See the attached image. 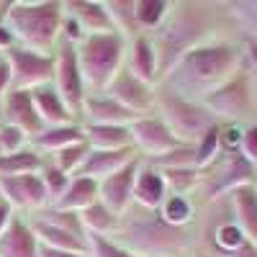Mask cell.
<instances>
[{
    "instance_id": "36",
    "label": "cell",
    "mask_w": 257,
    "mask_h": 257,
    "mask_svg": "<svg viewBox=\"0 0 257 257\" xmlns=\"http://www.w3.org/2000/svg\"><path fill=\"white\" fill-rule=\"evenodd\" d=\"M213 242H216V247L221 249V254H229V252H234V249H239V247L247 242V237H244V231L231 221V224H221V226L216 229V237H213Z\"/></svg>"
},
{
    "instance_id": "39",
    "label": "cell",
    "mask_w": 257,
    "mask_h": 257,
    "mask_svg": "<svg viewBox=\"0 0 257 257\" xmlns=\"http://www.w3.org/2000/svg\"><path fill=\"white\" fill-rule=\"evenodd\" d=\"M24 144H26V134L21 132V128H16L11 123H0V147H3V157L24 149Z\"/></svg>"
},
{
    "instance_id": "24",
    "label": "cell",
    "mask_w": 257,
    "mask_h": 257,
    "mask_svg": "<svg viewBox=\"0 0 257 257\" xmlns=\"http://www.w3.org/2000/svg\"><path fill=\"white\" fill-rule=\"evenodd\" d=\"M85 142L90 149H126L134 147L128 126H105V123H85Z\"/></svg>"
},
{
    "instance_id": "42",
    "label": "cell",
    "mask_w": 257,
    "mask_h": 257,
    "mask_svg": "<svg viewBox=\"0 0 257 257\" xmlns=\"http://www.w3.org/2000/svg\"><path fill=\"white\" fill-rule=\"evenodd\" d=\"M62 34H64V39H67V44H72V47H77L80 41L88 36L82 31V26L77 24L72 16H67V13H64V21H62Z\"/></svg>"
},
{
    "instance_id": "3",
    "label": "cell",
    "mask_w": 257,
    "mask_h": 257,
    "mask_svg": "<svg viewBox=\"0 0 257 257\" xmlns=\"http://www.w3.org/2000/svg\"><path fill=\"white\" fill-rule=\"evenodd\" d=\"M128 52V39L118 31L93 34L77 44V62L85 80V88L105 93L116 75L123 70V59Z\"/></svg>"
},
{
    "instance_id": "1",
    "label": "cell",
    "mask_w": 257,
    "mask_h": 257,
    "mask_svg": "<svg viewBox=\"0 0 257 257\" xmlns=\"http://www.w3.org/2000/svg\"><path fill=\"white\" fill-rule=\"evenodd\" d=\"M239 57V49L231 44H198L178 59V64L167 75V82L183 90L178 93L183 98H188L190 93L208 98L237 75Z\"/></svg>"
},
{
    "instance_id": "9",
    "label": "cell",
    "mask_w": 257,
    "mask_h": 257,
    "mask_svg": "<svg viewBox=\"0 0 257 257\" xmlns=\"http://www.w3.org/2000/svg\"><path fill=\"white\" fill-rule=\"evenodd\" d=\"M128 237H132V244L137 249H142L144 254H160V257L173 254V252H178L185 244L183 229H175V226L165 224L160 219V213H157V219L152 224L137 226Z\"/></svg>"
},
{
    "instance_id": "14",
    "label": "cell",
    "mask_w": 257,
    "mask_h": 257,
    "mask_svg": "<svg viewBox=\"0 0 257 257\" xmlns=\"http://www.w3.org/2000/svg\"><path fill=\"white\" fill-rule=\"evenodd\" d=\"M139 152L134 147H126V149H90L88 160L82 162V167L77 170V175H85V178H93V180H105L108 175L118 173L121 167H126L132 160H137Z\"/></svg>"
},
{
    "instance_id": "45",
    "label": "cell",
    "mask_w": 257,
    "mask_h": 257,
    "mask_svg": "<svg viewBox=\"0 0 257 257\" xmlns=\"http://www.w3.org/2000/svg\"><path fill=\"white\" fill-rule=\"evenodd\" d=\"M16 47V36L11 34V29L0 21V49L3 52H8V49H13Z\"/></svg>"
},
{
    "instance_id": "17",
    "label": "cell",
    "mask_w": 257,
    "mask_h": 257,
    "mask_svg": "<svg viewBox=\"0 0 257 257\" xmlns=\"http://www.w3.org/2000/svg\"><path fill=\"white\" fill-rule=\"evenodd\" d=\"M0 257H39V239L24 219H11L0 234Z\"/></svg>"
},
{
    "instance_id": "35",
    "label": "cell",
    "mask_w": 257,
    "mask_h": 257,
    "mask_svg": "<svg viewBox=\"0 0 257 257\" xmlns=\"http://www.w3.org/2000/svg\"><path fill=\"white\" fill-rule=\"evenodd\" d=\"M41 180H44V185H47V193H49V201H59L62 196H64V193H67V188H70V175L67 173H62V170L59 167H44V170H41Z\"/></svg>"
},
{
    "instance_id": "28",
    "label": "cell",
    "mask_w": 257,
    "mask_h": 257,
    "mask_svg": "<svg viewBox=\"0 0 257 257\" xmlns=\"http://www.w3.org/2000/svg\"><path fill=\"white\" fill-rule=\"evenodd\" d=\"M41 165H44V160H41V155L36 152V149H18V152L13 155H6L0 157V178H13V175H31L36 173V170H41Z\"/></svg>"
},
{
    "instance_id": "37",
    "label": "cell",
    "mask_w": 257,
    "mask_h": 257,
    "mask_svg": "<svg viewBox=\"0 0 257 257\" xmlns=\"http://www.w3.org/2000/svg\"><path fill=\"white\" fill-rule=\"evenodd\" d=\"M165 183H167V190L173 188L178 196H185V190L190 185H196L198 175H196V167H180V170H160Z\"/></svg>"
},
{
    "instance_id": "46",
    "label": "cell",
    "mask_w": 257,
    "mask_h": 257,
    "mask_svg": "<svg viewBox=\"0 0 257 257\" xmlns=\"http://www.w3.org/2000/svg\"><path fill=\"white\" fill-rule=\"evenodd\" d=\"M224 257H257V244L247 239L239 249H234V252H229V254H224Z\"/></svg>"
},
{
    "instance_id": "19",
    "label": "cell",
    "mask_w": 257,
    "mask_h": 257,
    "mask_svg": "<svg viewBox=\"0 0 257 257\" xmlns=\"http://www.w3.org/2000/svg\"><path fill=\"white\" fill-rule=\"evenodd\" d=\"M231 211H234V224H237L244 237L257 244V188L242 185L231 190Z\"/></svg>"
},
{
    "instance_id": "40",
    "label": "cell",
    "mask_w": 257,
    "mask_h": 257,
    "mask_svg": "<svg viewBox=\"0 0 257 257\" xmlns=\"http://www.w3.org/2000/svg\"><path fill=\"white\" fill-rule=\"evenodd\" d=\"M242 134H244V128H239L237 123L221 126V147L226 149V152H239V147H242Z\"/></svg>"
},
{
    "instance_id": "38",
    "label": "cell",
    "mask_w": 257,
    "mask_h": 257,
    "mask_svg": "<svg viewBox=\"0 0 257 257\" xmlns=\"http://www.w3.org/2000/svg\"><path fill=\"white\" fill-rule=\"evenodd\" d=\"M39 219H44L54 226H62V229H67L72 234H77V237H85V229H82V221H80V213H70V211H57L52 208L47 216H39Z\"/></svg>"
},
{
    "instance_id": "10",
    "label": "cell",
    "mask_w": 257,
    "mask_h": 257,
    "mask_svg": "<svg viewBox=\"0 0 257 257\" xmlns=\"http://www.w3.org/2000/svg\"><path fill=\"white\" fill-rule=\"evenodd\" d=\"M0 196L3 201L13 208H44L49 203L47 185L41 180V175H13V178H0Z\"/></svg>"
},
{
    "instance_id": "2",
    "label": "cell",
    "mask_w": 257,
    "mask_h": 257,
    "mask_svg": "<svg viewBox=\"0 0 257 257\" xmlns=\"http://www.w3.org/2000/svg\"><path fill=\"white\" fill-rule=\"evenodd\" d=\"M64 3L39 0V3H8L3 11V24L11 29L16 41L39 54H52L62 36Z\"/></svg>"
},
{
    "instance_id": "33",
    "label": "cell",
    "mask_w": 257,
    "mask_h": 257,
    "mask_svg": "<svg viewBox=\"0 0 257 257\" xmlns=\"http://www.w3.org/2000/svg\"><path fill=\"white\" fill-rule=\"evenodd\" d=\"M85 239H88V257H137L132 249L111 242L108 237H100V234H85Z\"/></svg>"
},
{
    "instance_id": "16",
    "label": "cell",
    "mask_w": 257,
    "mask_h": 257,
    "mask_svg": "<svg viewBox=\"0 0 257 257\" xmlns=\"http://www.w3.org/2000/svg\"><path fill=\"white\" fill-rule=\"evenodd\" d=\"M64 13L72 16L88 36H93V34H113L116 31L105 3H93V0H72V3H64Z\"/></svg>"
},
{
    "instance_id": "23",
    "label": "cell",
    "mask_w": 257,
    "mask_h": 257,
    "mask_svg": "<svg viewBox=\"0 0 257 257\" xmlns=\"http://www.w3.org/2000/svg\"><path fill=\"white\" fill-rule=\"evenodd\" d=\"M34 234L41 244H49V247H57V249H67V252H77V254H85L88 257V239L85 237H77V234L62 229V226H54L44 219H34Z\"/></svg>"
},
{
    "instance_id": "31",
    "label": "cell",
    "mask_w": 257,
    "mask_h": 257,
    "mask_svg": "<svg viewBox=\"0 0 257 257\" xmlns=\"http://www.w3.org/2000/svg\"><path fill=\"white\" fill-rule=\"evenodd\" d=\"M88 155H90V147H88V142H80V144H72V147H64V149H59V152L54 155V167H59L62 173H67V175H72V173H77V170L82 167V162L88 160Z\"/></svg>"
},
{
    "instance_id": "22",
    "label": "cell",
    "mask_w": 257,
    "mask_h": 257,
    "mask_svg": "<svg viewBox=\"0 0 257 257\" xmlns=\"http://www.w3.org/2000/svg\"><path fill=\"white\" fill-rule=\"evenodd\" d=\"M128 70H132L142 82L152 85L157 80V70H160V57H157V47L152 44V39L147 36H134L132 41V52H128Z\"/></svg>"
},
{
    "instance_id": "32",
    "label": "cell",
    "mask_w": 257,
    "mask_h": 257,
    "mask_svg": "<svg viewBox=\"0 0 257 257\" xmlns=\"http://www.w3.org/2000/svg\"><path fill=\"white\" fill-rule=\"evenodd\" d=\"M219 152H221V126L216 123L213 128H208L203 134V139L196 144V167L211 165L219 157Z\"/></svg>"
},
{
    "instance_id": "20",
    "label": "cell",
    "mask_w": 257,
    "mask_h": 257,
    "mask_svg": "<svg viewBox=\"0 0 257 257\" xmlns=\"http://www.w3.org/2000/svg\"><path fill=\"white\" fill-rule=\"evenodd\" d=\"M134 201L147 211H160L162 208V203L167 201V183H165L160 170H155V167L139 170L137 185H134Z\"/></svg>"
},
{
    "instance_id": "12",
    "label": "cell",
    "mask_w": 257,
    "mask_h": 257,
    "mask_svg": "<svg viewBox=\"0 0 257 257\" xmlns=\"http://www.w3.org/2000/svg\"><path fill=\"white\" fill-rule=\"evenodd\" d=\"M116 103H121L123 108L134 111V113H144L157 103V93L152 90V85L142 82L132 70H121L116 75V80L111 82V88L105 90Z\"/></svg>"
},
{
    "instance_id": "25",
    "label": "cell",
    "mask_w": 257,
    "mask_h": 257,
    "mask_svg": "<svg viewBox=\"0 0 257 257\" xmlns=\"http://www.w3.org/2000/svg\"><path fill=\"white\" fill-rule=\"evenodd\" d=\"M98 203V180L93 178H85V175H77L70 180V188L67 193L54 203L57 211H70V213H80L88 206Z\"/></svg>"
},
{
    "instance_id": "43",
    "label": "cell",
    "mask_w": 257,
    "mask_h": 257,
    "mask_svg": "<svg viewBox=\"0 0 257 257\" xmlns=\"http://www.w3.org/2000/svg\"><path fill=\"white\" fill-rule=\"evenodd\" d=\"M11 88H13L11 64H8V59H6V57H0V98H6Z\"/></svg>"
},
{
    "instance_id": "15",
    "label": "cell",
    "mask_w": 257,
    "mask_h": 257,
    "mask_svg": "<svg viewBox=\"0 0 257 257\" xmlns=\"http://www.w3.org/2000/svg\"><path fill=\"white\" fill-rule=\"evenodd\" d=\"M82 113L90 118V123H105V126H132L142 116L123 108L111 95H88L82 105Z\"/></svg>"
},
{
    "instance_id": "11",
    "label": "cell",
    "mask_w": 257,
    "mask_h": 257,
    "mask_svg": "<svg viewBox=\"0 0 257 257\" xmlns=\"http://www.w3.org/2000/svg\"><path fill=\"white\" fill-rule=\"evenodd\" d=\"M249 98H252V90H249V82L247 77L242 75H234L226 85H221V88L216 93H211L203 105L216 116V118H242L249 108Z\"/></svg>"
},
{
    "instance_id": "41",
    "label": "cell",
    "mask_w": 257,
    "mask_h": 257,
    "mask_svg": "<svg viewBox=\"0 0 257 257\" xmlns=\"http://www.w3.org/2000/svg\"><path fill=\"white\" fill-rule=\"evenodd\" d=\"M239 152H242L252 165H257V123H252V126H247V128H244Z\"/></svg>"
},
{
    "instance_id": "44",
    "label": "cell",
    "mask_w": 257,
    "mask_h": 257,
    "mask_svg": "<svg viewBox=\"0 0 257 257\" xmlns=\"http://www.w3.org/2000/svg\"><path fill=\"white\" fill-rule=\"evenodd\" d=\"M39 257H85V254L67 252V249H57V247H49V244H41L39 242Z\"/></svg>"
},
{
    "instance_id": "34",
    "label": "cell",
    "mask_w": 257,
    "mask_h": 257,
    "mask_svg": "<svg viewBox=\"0 0 257 257\" xmlns=\"http://www.w3.org/2000/svg\"><path fill=\"white\" fill-rule=\"evenodd\" d=\"M105 8H108V13H111V21H113V26H116V31L118 34H132V31H137L139 26H137V13H134V3H105Z\"/></svg>"
},
{
    "instance_id": "27",
    "label": "cell",
    "mask_w": 257,
    "mask_h": 257,
    "mask_svg": "<svg viewBox=\"0 0 257 257\" xmlns=\"http://www.w3.org/2000/svg\"><path fill=\"white\" fill-rule=\"evenodd\" d=\"M80 221L85 234H100V237H108V234L118 231V216L113 211H108L100 201L88 206L85 211H80Z\"/></svg>"
},
{
    "instance_id": "29",
    "label": "cell",
    "mask_w": 257,
    "mask_h": 257,
    "mask_svg": "<svg viewBox=\"0 0 257 257\" xmlns=\"http://www.w3.org/2000/svg\"><path fill=\"white\" fill-rule=\"evenodd\" d=\"M160 219H162L165 224H170V226L180 229V226H185V224L193 219V206H190V201H188L185 196H178V193H173V196H167V201L162 203Z\"/></svg>"
},
{
    "instance_id": "48",
    "label": "cell",
    "mask_w": 257,
    "mask_h": 257,
    "mask_svg": "<svg viewBox=\"0 0 257 257\" xmlns=\"http://www.w3.org/2000/svg\"><path fill=\"white\" fill-rule=\"evenodd\" d=\"M249 59L254 62V67H257V44H254V47L249 49Z\"/></svg>"
},
{
    "instance_id": "47",
    "label": "cell",
    "mask_w": 257,
    "mask_h": 257,
    "mask_svg": "<svg viewBox=\"0 0 257 257\" xmlns=\"http://www.w3.org/2000/svg\"><path fill=\"white\" fill-rule=\"evenodd\" d=\"M11 206L3 201V198H0V234H3L6 229H8V224H11Z\"/></svg>"
},
{
    "instance_id": "13",
    "label": "cell",
    "mask_w": 257,
    "mask_h": 257,
    "mask_svg": "<svg viewBox=\"0 0 257 257\" xmlns=\"http://www.w3.org/2000/svg\"><path fill=\"white\" fill-rule=\"evenodd\" d=\"M3 123H11L16 128H21L26 137H36L44 132V121L39 118L36 105L31 98V90H11L6 95V105H3Z\"/></svg>"
},
{
    "instance_id": "8",
    "label": "cell",
    "mask_w": 257,
    "mask_h": 257,
    "mask_svg": "<svg viewBox=\"0 0 257 257\" xmlns=\"http://www.w3.org/2000/svg\"><path fill=\"white\" fill-rule=\"evenodd\" d=\"M139 170L142 167H139V157H137L126 167H121L118 173H113L98 183V201L108 211H113L116 216L126 213V208L134 203V185H137Z\"/></svg>"
},
{
    "instance_id": "7",
    "label": "cell",
    "mask_w": 257,
    "mask_h": 257,
    "mask_svg": "<svg viewBox=\"0 0 257 257\" xmlns=\"http://www.w3.org/2000/svg\"><path fill=\"white\" fill-rule=\"evenodd\" d=\"M128 128H132L134 149L149 155L152 160H160V157H165V155H170V152H175V149L183 147L178 142V137L170 132L167 123L160 116H142Z\"/></svg>"
},
{
    "instance_id": "26",
    "label": "cell",
    "mask_w": 257,
    "mask_h": 257,
    "mask_svg": "<svg viewBox=\"0 0 257 257\" xmlns=\"http://www.w3.org/2000/svg\"><path fill=\"white\" fill-rule=\"evenodd\" d=\"M85 142V126L80 123H67V126H49L44 128L41 134L34 137V144L41 152H59L64 147H72V144H80Z\"/></svg>"
},
{
    "instance_id": "5",
    "label": "cell",
    "mask_w": 257,
    "mask_h": 257,
    "mask_svg": "<svg viewBox=\"0 0 257 257\" xmlns=\"http://www.w3.org/2000/svg\"><path fill=\"white\" fill-rule=\"evenodd\" d=\"M13 75V90H36L54 82L57 72V57L54 54H39L26 47H13L6 52Z\"/></svg>"
},
{
    "instance_id": "30",
    "label": "cell",
    "mask_w": 257,
    "mask_h": 257,
    "mask_svg": "<svg viewBox=\"0 0 257 257\" xmlns=\"http://www.w3.org/2000/svg\"><path fill=\"white\" fill-rule=\"evenodd\" d=\"M134 13H137V26L157 29L170 13V3L167 0H137Z\"/></svg>"
},
{
    "instance_id": "21",
    "label": "cell",
    "mask_w": 257,
    "mask_h": 257,
    "mask_svg": "<svg viewBox=\"0 0 257 257\" xmlns=\"http://www.w3.org/2000/svg\"><path fill=\"white\" fill-rule=\"evenodd\" d=\"M252 173H254V165L242 152H226V165L211 190V198H216L219 193H226V190L231 193L242 185H252Z\"/></svg>"
},
{
    "instance_id": "6",
    "label": "cell",
    "mask_w": 257,
    "mask_h": 257,
    "mask_svg": "<svg viewBox=\"0 0 257 257\" xmlns=\"http://www.w3.org/2000/svg\"><path fill=\"white\" fill-rule=\"evenodd\" d=\"M54 88L62 95L64 105L70 108L72 116L82 113L85 105V80L80 72V62H77V47L72 44H62L59 54H57V72H54Z\"/></svg>"
},
{
    "instance_id": "4",
    "label": "cell",
    "mask_w": 257,
    "mask_h": 257,
    "mask_svg": "<svg viewBox=\"0 0 257 257\" xmlns=\"http://www.w3.org/2000/svg\"><path fill=\"white\" fill-rule=\"evenodd\" d=\"M157 108H160V118L167 123V128L178 137L180 144H188V147L198 144L208 128L219 123V118L203 103L183 98L173 90L157 95Z\"/></svg>"
},
{
    "instance_id": "18",
    "label": "cell",
    "mask_w": 257,
    "mask_h": 257,
    "mask_svg": "<svg viewBox=\"0 0 257 257\" xmlns=\"http://www.w3.org/2000/svg\"><path fill=\"white\" fill-rule=\"evenodd\" d=\"M31 98H34V105H36V113L39 118L44 121V126H67L72 123V113L70 108L64 105L62 95L57 93L54 85H44V88H36L31 90Z\"/></svg>"
},
{
    "instance_id": "49",
    "label": "cell",
    "mask_w": 257,
    "mask_h": 257,
    "mask_svg": "<svg viewBox=\"0 0 257 257\" xmlns=\"http://www.w3.org/2000/svg\"><path fill=\"white\" fill-rule=\"evenodd\" d=\"M0 123H3V111H0Z\"/></svg>"
},
{
    "instance_id": "50",
    "label": "cell",
    "mask_w": 257,
    "mask_h": 257,
    "mask_svg": "<svg viewBox=\"0 0 257 257\" xmlns=\"http://www.w3.org/2000/svg\"><path fill=\"white\" fill-rule=\"evenodd\" d=\"M0 157H3V147H0Z\"/></svg>"
}]
</instances>
